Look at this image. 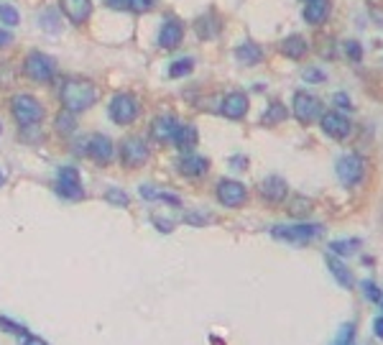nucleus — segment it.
Returning a JSON list of instances; mask_svg holds the SVG:
<instances>
[{
    "instance_id": "obj_1",
    "label": "nucleus",
    "mask_w": 383,
    "mask_h": 345,
    "mask_svg": "<svg viewBox=\"0 0 383 345\" xmlns=\"http://www.w3.org/2000/svg\"><path fill=\"white\" fill-rule=\"evenodd\" d=\"M95 100H97V89L87 80H70L62 87L64 110H70V113H82V110L92 108Z\"/></svg>"
},
{
    "instance_id": "obj_2",
    "label": "nucleus",
    "mask_w": 383,
    "mask_h": 345,
    "mask_svg": "<svg viewBox=\"0 0 383 345\" xmlns=\"http://www.w3.org/2000/svg\"><path fill=\"white\" fill-rule=\"evenodd\" d=\"M11 113L18 126L31 128V126H38L41 118H44V105H41L33 95L21 92V95H16L11 100Z\"/></svg>"
},
{
    "instance_id": "obj_3",
    "label": "nucleus",
    "mask_w": 383,
    "mask_h": 345,
    "mask_svg": "<svg viewBox=\"0 0 383 345\" xmlns=\"http://www.w3.org/2000/svg\"><path fill=\"white\" fill-rule=\"evenodd\" d=\"M325 233L322 225H314V223H294V225H276L271 228V236L279 238L284 243H296V246H304V243L314 241Z\"/></svg>"
},
{
    "instance_id": "obj_4",
    "label": "nucleus",
    "mask_w": 383,
    "mask_h": 345,
    "mask_svg": "<svg viewBox=\"0 0 383 345\" xmlns=\"http://www.w3.org/2000/svg\"><path fill=\"white\" fill-rule=\"evenodd\" d=\"M292 113L299 123L309 126V123L319 121V115H322V102H319V97H314L312 92H304V89H299V92H294Z\"/></svg>"
},
{
    "instance_id": "obj_5",
    "label": "nucleus",
    "mask_w": 383,
    "mask_h": 345,
    "mask_svg": "<svg viewBox=\"0 0 383 345\" xmlns=\"http://www.w3.org/2000/svg\"><path fill=\"white\" fill-rule=\"evenodd\" d=\"M57 195L62 199H70V202H79L84 197L82 182H79V172L74 166H62L57 177V185H54Z\"/></svg>"
},
{
    "instance_id": "obj_6",
    "label": "nucleus",
    "mask_w": 383,
    "mask_h": 345,
    "mask_svg": "<svg viewBox=\"0 0 383 345\" xmlns=\"http://www.w3.org/2000/svg\"><path fill=\"white\" fill-rule=\"evenodd\" d=\"M335 172H338L340 182H343L345 187H355V185L363 182L365 164L357 153H345V156H340L338 159V164H335Z\"/></svg>"
},
{
    "instance_id": "obj_7",
    "label": "nucleus",
    "mask_w": 383,
    "mask_h": 345,
    "mask_svg": "<svg viewBox=\"0 0 383 345\" xmlns=\"http://www.w3.org/2000/svg\"><path fill=\"white\" fill-rule=\"evenodd\" d=\"M138 100H135L131 92H121L110 100V118L118 126H131V123L138 118Z\"/></svg>"
},
{
    "instance_id": "obj_8",
    "label": "nucleus",
    "mask_w": 383,
    "mask_h": 345,
    "mask_svg": "<svg viewBox=\"0 0 383 345\" xmlns=\"http://www.w3.org/2000/svg\"><path fill=\"white\" fill-rule=\"evenodd\" d=\"M23 72L33 82H49L54 77V62H51V57L41 54V51H31L23 62Z\"/></svg>"
},
{
    "instance_id": "obj_9",
    "label": "nucleus",
    "mask_w": 383,
    "mask_h": 345,
    "mask_svg": "<svg viewBox=\"0 0 383 345\" xmlns=\"http://www.w3.org/2000/svg\"><path fill=\"white\" fill-rule=\"evenodd\" d=\"M319 126L325 131V136L335 141H343L350 136V121H348V115L340 113V110H327V113L319 115Z\"/></svg>"
},
{
    "instance_id": "obj_10",
    "label": "nucleus",
    "mask_w": 383,
    "mask_h": 345,
    "mask_svg": "<svg viewBox=\"0 0 383 345\" xmlns=\"http://www.w3.org/2000/svg\"><path fill=\"white\" fill-rule=\"evenodd\" d=\"M217 202L225 204V207H243L245 199H248V190L238 182V179H223L217 185Z\"/></svg>"
},
{
    "instance_id": "obj_11",
    "label": "nucleus",
    "mask_w": 383,
    "mask_h": 345,
    "mask_svg": "<svg viewBox=\"0 0 383 345\" xmlns=\"http://www.w3.org/2000/svg\"><path fill=\"white\" fill-rule=\"evenodd\" d=\"M121 159H123V164L131 166V169H138V166H143L148 161L146 141L138 138V136H131V138H126L121 143Z\"/></svg>"
},
{
    "instance_id": "obj_12",
    "label": "nucleus",
    "mask_w": 383,
    "mask_h": 345,
    "mask_svg": "<svg viewBox=\"0 0 383 345\" xmlns=\"http://www.w3.org/2000/svg\"><path fill=\"white\" fill-rule=\"evenodd\" d=\"M84 151L89 153V159L95 161V164H110V159H113V141L108 136L95 133L87 141Z\"/></svg>"
},
{
    "instance_id": "obj_13",
    "label": "nucleus",
    "mask_w": 383,
    "mask_h": 345,
    "mask_svg": "<svg viewBox=\"0 0 383 345\" xmlns=\"http://www.w3.org/2000/svg\"><path fill=\"white\" fill-rule=\"evenodd\" d=\"M220 113H223L225 118H230V121L245 118V113H248V97H245V92H228V95L223 97Z\"/></svg>"
},
{
    "instance_id": "obj_14",
    "label": "nucleus",
    "mask_w": 383,
    "mask_h": 345,
    "mask_svg": "<svg viewBox=\"0 0 383 345\" xmlns=\"http://www.w3.org/2000/svg\"><path fill=\"white\" fill-rule=\"evenodd\" d=\"M182 41H184V26L179 23L177 18L164 21V26H161V31H159V46H161V49L172 51V49H177Z\"/></svg>"
},
{
    "instance_id": "obj_15",
    "label": "nucleus",
    "mask_w": 383,
    "mask_h": 345,
    "mask_svg": "<svg viewBox=\"0 0 383 345\" xmlns=\"http://www.w3.org/2000/svg\"><path fill=\"white\" fill-rule=\"evenodd\" d=\"M177 169L182 177H189V179H199L207 174V169H210V161L204 159V156H197V153H187V156H182V159L177 161Z\"/></svg>"
},
{
    "instance_id": "obj_16",
    "label": "nucleus",
    "mask_w": 383,
    "mask_h": 345,
    "mask_svg": "<svg viewBox=\"0 0 383 345\" xmlns=\"http://www.w3.org/2000/svg\"><path fill=\"white\" fill-rule=\"evenodd\" d=\"M258 192H261V197L271 204H279L289 197V187L281 177H266L261 182V187H258Z\"/></svg>"
},
{
    "instance_id": "obj_17",
    "label": "nucleus",
    "mask_w": 383,
    "mask_h": 345,
    "mask_svg": "<svg viewBox=\"0 0 383 345\" xmlns=\"http://www.w3.org/2000/svg\"><path fill=\"white\" fill-rule=\"evenodd\" d=\"M62 13L72 23H84L89 18V11H92V0H59Z\"/></svg>"
},
{
    "instance_id": "obj_18",
    "label": "nucleus",
    "mask_w": 383,
    "mask_h": 345,
    "mask_svg": "<svg viewBox=\"0 0 383 345\" xmlns=\"http://www.w3.org/2000/svg\"><path fill=\"white\" fill-rule=\"evenodd\" d=\"M177 118L174 115H159L156 121L151 123V136L156 141H161V143H169V141L174 138V133H177Z\"/></svg>"
},
{
    "instance_id": "obj_19",
    "label": "nucleus",
    "mask_w": 383,
    "mask_h": 345,
    "mask_svg": "<svg viewBox=\"0 0 383 345\" xmlns=\"http://www.w3.org/2000/svg\"><path fill=\"white\" fill-rule=\"evenodd\" d=\"M330 0H306L304 6V21L309 26H322L330 16Z\"/></svg>"
},
{
    "instance_id": "obj_20",
    "label": "nucleus",
    "mask_w": 383,
    "mask_h": 345,
    "mask_svg": "<svg viewBox=\"0 0 383 345\" xmlns=\"http://www.w3.org/2000/svg\"><path fill=\"white\" fill-rule=\"evenodd\" d=\"M327 268H330V274L338 279V284L340 287H345V289H353V271L348 266L343 263V258L340 256H335V253H327Z\"/></svg>"
},
{
    "instance_id": "obj_21",
    "label": "nucleus",
    "mask_w": 383,
    "mask_h": 345,
    "mask_svg": "<svg viewBox=\"0 0 383 345\" xmlns=\"http://www.w3.org/2000/svg\"><path fill=\"white\" fill-rule=\"evenodd\" d=\"M220 28H223V23H220V18H217L215 13H204L202 18H197V23H194V33H197L202 41L215 38L217 33H220Z\"/></svg>"
},
{
    "instance_id": "obj_22",
    "label": "nucleus",
    "mask_w": 383,
    "mask_h": 345,
    "mask_svg": "<svg viewBox=\"0 0 383 345\" xmlns=\"http://www.w3.org/2000/svg\"><path fill=\"white\" fill-rule=\"evenodd\" d=\"M235 59L243 64V67H255V64H261L263 59V49L255 41H245L235 49Z\"/></svg>"
},
{
    "instance_id": "obj_23",
    "label": "nucleus",
    "mask_w": 383,
    "mask_h": 345,
    "mask_svg": "<svg viewBox=\"0 0 383 345\" xmlns=\"http://www.w3.org/2000/svg\"><path fill=\"white\" fill-rule=\"evenodd\" d=\"M174 146L179 148V151H184L189 153L192 148L197 146V141H199V133H197V128L194 126H179L177 128V133H174Z\"/></svg>"
},
{
    "instance_id": "obj_24",
    "label": "nucleus",
    "mask_w": 383,
    "mask_h": 345,
    "mask_svg": "<svg viewBox=\"0 0 383 345\" xmlns=\"http://www.w3.org/2000/svg\"><path fill=\"white\" fill-rule=\"evenodd\" d=\"M281 54L287 59H301L306 54V41L304 36H299V33H292V36H287L284 41H281Z\"/></svg>"
},
{
    "instance_id": "obj_25",
    "label": "nucleus",
    "mask_w": 383,
    "mask_h": 345,
    "mask_svg": "<svg viewBox=\"0 0 383 345\" xmlns=\"http://www.w3.org/2000/svg\"><path fill=\"white\" fill-rule=\"evenodd\" d=\"M140 197H143V199H161V202H166V204H182V199H179L177 195L159 192V190H153V187H148V185L140 187Z\"/></svg>"
},
{
    "instance_id": "obj_26",
    "label": "nucleus",
    "mask_w": 383,
    "mask_h": 345,
    "mask_svg": "<svg viewBox=\"0 0 383 345\" xmlns=\"http://www.w3.org/2000/svg\"><path fill=\"white\" fill-rule=\"evenodd\" d=\"M57 133L59 136H70V133H74V128H77V118H74V113H70V110H62V113L57 115Z\"/></svg>"
},
{
    "instance_id": "obj_27",
    "label": "nucleus",
    "mask_w": 383,
    "mask_h": 345,
    "mask_svg": "<svg viewBox=\"0 0 383 345\" xmlns=\"http://www.w3.org/2000/svg\"><path fill=\"white\" fill-rule=\"evenodd\" d=\"M289 118V110L281 105V102H271L266 108V113H263V123L266 126H274V123H281V121H287Z\"/></svg>"
},
{
    "instance_id": "obj_28",
    "label": "nucleus",
    "mask_w": 383,
    "mask_h": 345,
    "mask_svg": "<svg viewBox=\"0 0 383 345\" xmlns=\"http://www.w3.org/2000/svg\"><path fill=\"white\" fill-rule=\"evenodd\" d=\"M360 248V241L357 238H348V241H332L330 243V253L335 256H350Z\"/></svg>"
},
{
    "instance_id": "obj_29",
    "label": "nucleus",
    "mask_w": 383,
    "mask_h": 345,
    "mask_svg": "<svg viewBox=\"0 0 383 345\" xmlns=\"http://www.w3.org/2000/svg\"><path fill=\"white\" fill-rule=\"evenodd\" d=\"M192 70H194V62H192L189 57H182L169 67V77H172V80H179V77L189 75Z\"/></svg>"
},
{
    "instance_id": "obj_30",
    "label": "nucleus",
    "mask_w": 383,
    "mask_h": 345,
    "mask_svg": "<svg viewBox=\"0 0 383 345\" xmlns=\"http://www.w3.org/2000/svg\"><path fill=\"white\" fill-rule=\"evenodd\" d=\"M0 330L11 332V335H21V338H26V335H28V330H26L23 325H18L16 319L6 317V314H0Z\"/></svg>"
},
{
    "instance_id": "obj_31",
    "label": "nucleus",
    "mask_w": 383,
    "mask_h": 345,
    "mask_svg": "<svg viewBox=\"0 0 383 345\" xmlns=\"http://www.w3.org/2000/svg\"><path fill=\"white\" fill-rule=\"evenodd\" d=\"M105 199H108L110 204H115V207H128V195L123 190H118V187H110L108 192H105Z\"/></svg>"
},
{
    "instance_id": "obj_32",
    "label": "nucleus",
    "mask_w": 383,
    "mask_h": 345,
    "mask_svg": "<svg viewBox=\"0 0 383 345\" xmlns=\"http://www.w3.org/2000/svg\"><path fill=\"white\" fill-rule=\"evenodd\" d=\"M309 210H312V202H309L306 197H292V204H289V212H292V215L301 217Z\"/></svg>"
},
{
    "instance_id": "obj_33",
    "label": "nucleus",
    "mask_w": 383,
    "mask_h": 345,
    "mask_svg": "<svg viewBox=\"0 0 383 345\" xmlns=\"http://www.w3.org/2000/svg\"><path fill=\"white\" fill-rule=\"evenodd\" d=\"M353 338H355V325H343L340 327V332H338V338H335V343L332 345H353Z\"/></svg>"
},
{
    "instance_id": "obj_34",
    "label": "nucleus",
    "mask_w": 383,
    "mask_h": 345,
    "mask_svg": "<svg viewBox=\"0 0 383 345\" xmlns=\"http://www.w3.org/2000/svg\"><path fill=\"white\" fill-rule=\"evenodd\" d=\"M0 21L8 26H16L18 23V11L13 6H0Z\"/></svg>"
},
{
    "instance_id": "obj_35",
    "label": "nucleus",
    "mask_w": 383,
    "mask_h": 345,
    "mask_svg": "<svg viewBox=\"0 0 383 345\" xmlns=\"http://www.w3.org/2000/svg\"><path fill=\"white\" fill-rule=\"evenodd\" d=\"M363 292H365V297H368L370 302H376V305H381L383 292L376 287V284H373V281H363Z\"/></svg>"
},
{
    "instance_id": "obj_36",
    "label": "nucleus",
    "mask_w": 383,
    "mask_h": 345,
    "mask_svg": "<svg viewBox=\"0 0 383 345\" xmlns=\"http://www.w3.org/2000/svg\"><path fill=\"white\" fill-rule=\"evenodd\" d=\"M345 54H348V59H353V62H360V59H363V46L357 44V41H348V44H345Z\"/></svg>"
},
{
    "instance_id": "obj_37",
    "label": "nucleus",
    "mask_w": 383,
    "mask_h": 345,
    "mask_svg": "<svg viewBox=\"0 0 383 345\" xmlns=\"http://www.w3.org/2000/svg\"><path fill=\"white\" fill-rule=\"evenodd\" d=\"M128 8L133 13H146L153 8V0H128Z\"/></svg>"
},
{
    "instance_id": "obj_38",
    "label": "nucleus",
    "mask_w": 383,
    "mask_h": 345,
    "mask_svg": "<svg viewBox=\"0 0 383 345\" xmlns=\"http://www.w3.org/2000/svg\"><path fill=\"white\" fill-rule=\"evenodd\" d=\"M304 80H306V82H314V84L325 82V72L317 70V67H312V70H306V72H304Z\"/></svg>"
},
{
    "instance_id": "obj_39",
    "label": "nucleus",
    "mask_w": 383,
    "mask_h": 345,
    "mask_svg": "<svg viewBox=\"0 0 383 345\" xmlns=\"http://www.w3.org/2000/svg\"><path fill=\"white\" fill-rule=\"evenodd\" d=\"M335 105H338V108H343V110L353 108V102L348 100V95H345V92H338V95H335Z\"/></svg>"
},
{
    "instance_id": "obj_40",
    "label": "nucleus",
    "mask_w": 383,
    "mask_h": 345,
    "mask_svg": "<svg viewBox=\"0 0 383 345\" xmlns=\"http://www.w3.org/2000/svg\"><path fill=\"white\" fill-rule=\"evenodd\" d=\"M373 335H376L378 340H383V314H378V317L373 319Z\"/></svg>"
},
{
    "instance_id": "obj_41",
    "label": "nucleus",
    "mask_w": 383,
    "mask_h": 345,
    "mask_svg": "<svg viewBox=\"0 0 383 345\" xmlns=\"http://www.w3.org/2000/svg\"><path fill=\"white\" fill-rule=\"evenodd\" d=\"M230 166H233V169H245V166H248V159H245V156H233V159H230Z\"/></svg>"
},
{
    "instance_id": "obj_42",
    "label": "nucleus",
    "mask_w": 383,
    "mask_h": 345,
    "mask_svg": "<svg viewBox=\"0 0 383 345\" xmlns=\"http://www.w3.org/2000/svg\"><path fill=\"white\" fill-rule=\"evenodd\" d=\"M105 3H108L113 11H126L128 8V0H105Z\"/></svg>"
},
{
    "instance_id": "obj_43",
    "label": "nucleus",
    "mask_w": 383,
    "mask_h": 345,
    "mask_svg": "<svg viewBox=\"0 0 383 345\" xmlns=\"http://www.w3.org/2000/svg\"><path fill=\"white\" fill-rule=\"evenodd\" d=\"M23 345H46V343H44V340H41V338H28V335H26Z\"/></svg>"
},
{
    "instance_id": "obj_44",
    "label": "nucleus",
    "mask_w": 383,
    "mask_h": 345,
    "mask_svg": "<svg viewBox=\"0 0 383 345\" xmlns=\"http://www.w3.org/2000/svg\"><path fill=\"white\" fill-rule=\"evenodd\" d=\"M11 33H8V31H0V46H6V44H11Z\"/></svg>"
},
{
    "instance_id": "obj_45",
    "label": "nucleus",
    "mask_w": 383,
    "mask_h": 345,
    "mask_svg": "<svg viewBox=\"0 0 383 345\" xmlns=\"http://www.w3.org/2000/svg\"><path fill=\"white\" fill-rule=\"evenodd\" d=\"M3 182H6V177H3V174H0V187H3Z\"/></svg>"
},
{
    "instance_id": "obj_46",
    "label": "nucleus",
    "mask_w": 383,
    "mask_h": 345,
    "mask_svg": "<svg viewBox=\"0 0 383 345\" xmlns=\"http://www.w3.org/2000/svg\"><path fill=\"white\" fill-rule=\"evenodd\" d=\"M381 305H383V300H381Z\"/></svg>"
}]
</instances>
